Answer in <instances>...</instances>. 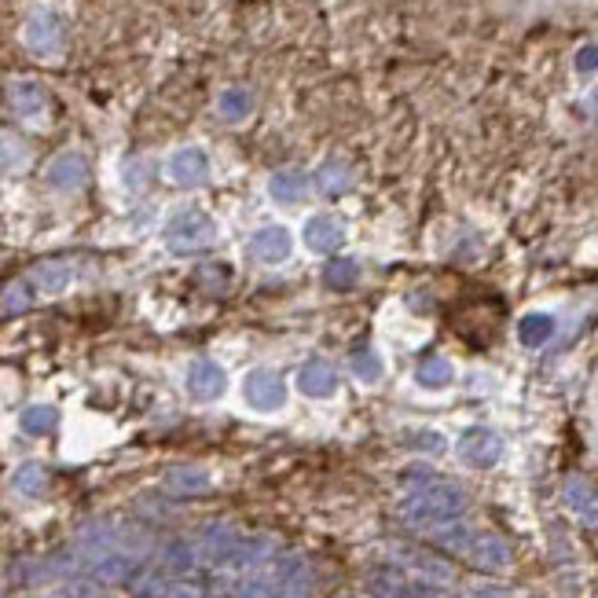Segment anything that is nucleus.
Segmentation results:
<instances>
[{"label": "nucleus", "mask_w": 598, "mask_h": 598, "mask_svg": "<svg viewBox=\"0 0 598 598\" xmlns=\"http://www.w3.org/2000/svg\"><path fill=\"white\" fill-rule=\"evenodd\" d=\"M93 257H52L34 264L29 272L15 276L4 290H0V309L4 312H26L29 305L44 302V297H59L67 294L70 287H77L81 279L93 276Z\"/></svg>", "instance_id": "nucleus-1"}, {"label": "nucleus", "mask_w": 598, "mask_h": 598, "mask_svg": "<svg viewBox=\"0 0 598 598\" xmlns=\"http://www.w3.org/2000/svg\"><path fill=\"white\" fill-rule=\"evenodd\" d=\"M214 238H217L214 217L202 214V209H195V206L176 209L162 228V243L169 250H198V246H209Z\"/></svg>", "instance_id": "nucleus-2"}, {"label": "nucleus", "mask_w": 598, "mask_h": 598, "mask_svg": "<svg viewBox=\"0 0 598 598\" xmlns=\"http://www.w3.org/2000/svg\"><path fill=\"white\" fill-rule=\"evenodd\" d=\"M166 176H169L173 184H181V188L206 184L209 181V158H206V151H198V147H181L176 155H169Z\"/></svg>", "instance_id": "nucleus-3"}, {"label": "nucleus", "mask_w": 598, "mask_h": 598, "mask_svg": "<svg viewBox=\"0 0 598 598\" xmlns=\"http://www.w3.org/2000/svg\"><path fill=\"white\" fill-rule=\"evenodd\" d=\"M290 250H294V238L279 224H268V228L254 231V238H250V257L261 264H283L290 257Z\"/></svg>", "instance_id": "nucleus-4"}, {"label": "nucleus", "mask_w": 598, "mask_h": 598, "mask_svg": "<svg viewBox=\"0 0 598 598\" xmlns=\"http://www.w3.org/2000/svg\"><path fill=\"white\" fill-rule=\"evenodd\" d=\"M302 243L312 254H331V250H338L345 243V224L335 221V217H327V214L309 217L305 228H302Z\"/></svg>", "instance_id": "nucleus-5"}, {"label": "nucleus", "mask_w": 598, "mask_h": 598, "mask_svg": "<svg viewBox=\"0 0 598 598\" xmlns=\"http://www.w3.org/2000/svg\"><path fill=\"white\" fill-rule=\"evenodd\" d=\"M85 176H88V169H85V158H81V155H59V158L48 166L44 181H48V188H55V191H77V188L85 184Z\"/></svg>", "instance_id": "nucleus-6"}, {"label": "nucleus", "mask_w": 598, "mask_h": 598, "mask_svg": "<svg viewBox=\"0 0 598 598\" xmlns=\"http://www.w3.org/2000/svg\"><path fill=\"white\" fill-rule=\"evenodd\" d=\"M268 195L283 206H294L309 195V176L297 173V169H287V173H276L272 181H268Z\"/></svg>", "instance_id": "nucleus-7"}, {"label": "nucleus", "mask_w": 598, "mask_h": 598, "mask_svg": "<svg viewBox=\"0 0 598 598\" xmlns=\"http://www.w3.org/2000/svg\"><path fill=\"white\" fill-rule=\"evenodd\" d=\"M246 397H250L254 408L268 411V408H276L283 400V382L276 375H268V371H257V375L246 378Z\"/></svg>", "instance_id": "nucleus-8"}, {"label": "nucleus", "mask_w": 598, "mask_h": 598, "mask_svg": "<svg viewBox=\"0 0 598 598\" xmlns=\"http://www.w3.org/2000/svg\"><path fill=\"white\" fill-rule=\"evenodd\" d=\"M188 385H191V393H195V397H217V393H221V385H224V375H221L217 364L202 360V364L191 368Z\"/></svg>", "instance_id": "nucleus-9"}, {"label": "nucleus", "mask_w": 598, "mask_h": 598, "mask_svg": "<svg viewBox=\"0 0 598 598\" xmlns=\"http://www.w3.org/2000/svg\"><path fill=\"white\" fill-rule=\"evenodd\" d=\"M316 188L323 191V195H342V191H349L352 188V173H349V166H342V162H327L319 173H316Z\"/></svg>", "instance_id": "nucleus-10"}, {"label": "nucleus", "mask_w": 598, "mask_h": 598, "mask_svg": "<svg viewBox=\"0 0 598 598\" xmlns=\"http://www.w3.org/2000/svg\"><path fill=\"white\" fill-rule=\"evenodd\" d=\"M302 385H305L309 393L323 397V393L335 390V371L327 368L323 360H312V364H305V371H302Z\"/></svg>", "instance_id": "nucleus-11"}, {"label": "nucleus", "mask_w": 598, "mask_h": 598, "mask_svg": "<svg viewBox=\"0 0 598 598\" xmlns=\"http://www.w3.org/2000/svg\"><path fill=\"white\" fill-rule=\"evenodd\" d=\"M323 279L331 287H352L356 279H360V264H356L352 257H338L323 268Z\"/></svg>", "instance_id": "nucleus-12"}, {"label": "nucleus", "mask_w": 598, "mask_h": 598, "mask_svg": "<svg viewBox=\"0 0 598 598\" xmlns=\"http://www.w3.org/2000/svg\"><path fill=\"white\" fill-rule=\"evenodd\" d=\"M26 147L22 143H15V140H8V136H0V173H15V169H22L26 166Z\"/></svg>", "instance_id": "nucleus-13"}, {"label": "nucleus", "mask_w": 598, "mask_h": 598, "mask_svg": "<svg viewBox=\"0 0 598 598\" xmlns=\"http://www.w3.org/2000/svg\"><path fill=\"white\" fill-rule=\"evenodd\" d=\"M26 37H29V44H37V48H55L59 44V26L52 19H37L34 26L26 29Z\"/></svg>", "instance_id": "nucleus-14"}, {"label": "nucleus", "mask_w": 598, "mask_h": 598, "mask_svg": "<svg viewBox=\"0 0 598 598\" xmlns=\"http://www.w3.org/2000/svg\"><path fill=\"white\" fill-rule=\"evenodd\" d=\"M551 335V316H525L521 319V338L525 345H540Z\"/></svg>", "instance_id": "nucleus-15"}, {"label": "nucleus", "mask_w": 598, "mask_h": 598, "mask_svg": "<svg viewBox=\"0 0 598 598\" xmlns=\"http://www.w3.org/2000/svg\"><path fill=\"white\" fill-rule=\"evenodd\" d=\"M15 103H19L22 114H37L44 96H41V88H34V85H15Z\"/></svg>", "instance_id": "nucleus-16"}, {"label": "nucleus", "mask_w": 598, "mask_h": 598, "mask_svg": "<svg viewBox=\"0 0 598 598\" xmlns=\"http://www.w3.org/2000/svg\"><path fill=\"white\" fill-rule=\"evenodd\" d=\"M352 368H356V375H360V378H378V356L371 349H356Z\"/></svg>", "instance_id": "nucleus-17"}, {"label": "nucleus", "mask_w": 598, "mask_h": 598, "mask_svg": "<svg viewBox=\"0 0 598 598\" xmlns=\"http://www.w3.org/2000/svg\"><path fill=\"white\" fill-rule=\"evenodd\" d=\"M448 378H452V375H448L444 360H430V364H423V371H418V382H423V385H444Z\"/></svg>", "instance_id": "nucleus-18"}, {"label": "nucleus", "mask_w": 598, "mask_h": 598, "mask_svg": "<svg viewBox=\"0 0 598 598\" xmlns=\"http://www.w3.org/2000/svg\"><path fill=\"white\" fill-rule=\"evenodd\" d=\"M48 423H52V411H48V408H34V411H26V426L34 430V433H41Z\"/></svg>", "instance_id": "nucleus-19"}, {"label": "nucleus", "mask_w": 598, "mask_h": 598, "mask_svg": "<svg viewBox=\"0 0 598 598\" xmlns=\"http://www.w3.org/2000/svg\"><path fill=\"white\" fill-rule=\"evenodd\" d=\"M221 110H224L228 117H243V114H246V100L238 96V93H231V96L221 100Z\"/></svg>", "instance_id": "nucleus-20"}, {"label": "nucleus", "mask_w": 598, "mask_h": 598, "mask_svg": "<svg viewBox=\"0 0 598 598\" xmlns=\"http://www.w3.org/2000/svg\"><path fill=\"white\" fill-rule=\"evenodd\" d=\"M594 437H598V382H594Z\"/></svg>", "instance_id": "nucleus-21"}]
</instances>
